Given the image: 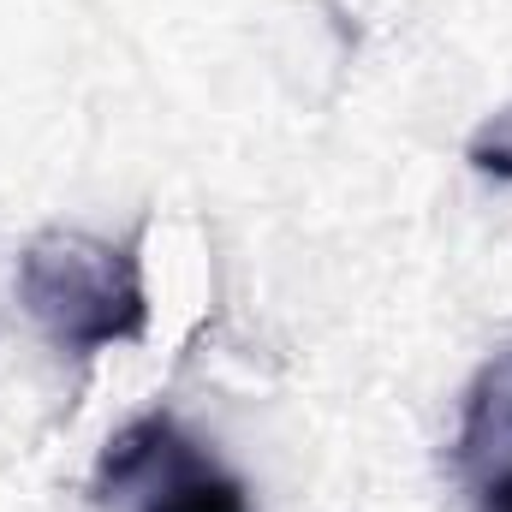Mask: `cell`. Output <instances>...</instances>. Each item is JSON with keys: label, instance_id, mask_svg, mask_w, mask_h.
<instances>
[{"label": "cell", "instance_id": "6da1fadb", "mask_svg": "<svg viewBox=\"0 0 512 512\" xmlns=\"http://www.w3.org/2000/svg\"><path fill=\"white\" fill-rule=\"evenodd\" d=\"M18 304L66 358H96L149 334V292L131 239L48 227L18 256Z\"/></svg>", "mask_w": 512, "mask_h": 512}, {"label": "cell", "instance_id": "7a4b0ae2", "mask_svg": "<svg viewBox=\"0 0 512 512\" xmlns=\"http://www.w3.org/2000/svg\"><path fill=\"white\" fill-rule=\"evenodd\" d=\"M96 495L126 512H251V489L167 411H143L102 447Z\"/></svg>", "mask_w": 512, "mask_h": 512}, {"label": "cell", "instance_id": "3957f363", "mask_svg": "<svg viewBox=\"0 0 512 512\" xmlns=\"http://www.w3.org/2000/svg\"><path fill=\"white\" fill-rule=\"evenodd\" d=\"M453 477L471 512H512V346L495 352L459 399Z\"/></svg>", "mask_w": 512, "mask_h": 512}, {"label": "cell", "instance_id": "277c9868", "mask_svg": "<svg viewBox=\"0 0 512 512\" xmlns=\"http://www.w3.org/2000/svg\"><path fill=\"white\" fill-rule=\"evenodd\" d=\"M465 161H471V173H483V179H495V185H512V108L489 114L483 126L471 131Z\"/></svg>", "mask_w": 512, "mask_h": 512}]
</instances>
